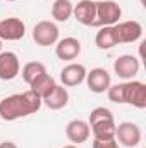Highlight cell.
<instances>
[{
    "instance_id": "1",
    "label": "cell",
    "mask_w": 146,
    "mask_h": 148,
    "mask_svg": "<svg viewBox=\"0 0 146 148\" xmlns=\"http://www.w3.org/2000/svg\"><path fill=\"white\" fill-rule=\"evenodd\" d=\"M41 98L33 91H23L16 95H9L0 100V119L12 122L23 117H28L41 109Z\"/></svg>"
},
{
    "instance_id": "2",
    "label": "cell",
    "mask_w": 146,
    "mask_h": 148,
    "mask_svg": "<svg viewBox=\"0 0 146 148\" xmlns=\"http://www.w3.org/2000/svg\"><path fill=\"white\" fill-rule=\"evenodd\" d=\"M122 17V9L117 2L113 0H102L96 2V21L95 26L103 28V26H115L120 23L119 19Z\"/></svg>"
},
{
    "instance_id": "3",
    "label": "cell",
    "mask_w": 146,
    "mask_h": 148,
    "mask_svg": "<svg viewBox=\"0 0 146 148\" xmlns=\"http://www.w3.org/2000/svg\"><path fill=\"white\" fill-rule=\"evenodd\" d=\"M60 31L53 21H40L33 28V41L40 47H52L59 41Z\"/></svg>"
},
{
    "instance_id": "4",
    "label": "cell",
    "mask_w": 146,
    "mask_h": 148,
    "mask_svg": "<svg viewBox=\"0 0 146 148\" xmlns=\"http://www.w3.org/2000/svg\"><path fill=\"white\" fill-rule=\"evenodd\" d=\"M124 103L136 109H146V84L143 81L131 79L124 83Z\"/></svg>"
},
{
    "instance_id": "5",
    "label": "cell",
    "mask_w": 146,
    "mask_h": 148,
    "mask_svg": "<svg viewBox=\"0 0 146 148\" xmlns=\"http://www.w3.org/2000/svg\"><path fill=\"white\" fill-rule=\"evenodd\" d=\"M141 127L136 122H120L115 127V140L119 145L134 148L141 143Z\"/></svg>"
},
{
    "instance_id": "6",
    "label": "cell",
    "mask_w": 146,
    "mask_h": 148,
    "mask_svg": "<svg viewBox=\"0 0 146 148\" xmlns=\"http://www.w3.org/2000/svg\"><path fill=\"white\" fill-rule=\"evenodd\" d=\"M113 73L124 81L134 79V76L139 73V59L129 53L117 57L113 62Z\"/></svg>"
},
{
    "instance_id": "7",
    "label": "cell",
    "mask_w": 146,
    "mask_h": 148,
    "mask_svg": "<svg viewBox=\"0 0 146 148\" xmlns=\"http://www.w3.org/2000/svg\"><path fill=\"white\" fill-rule=\"evenodd\" d=\"M84 81H86L89 91L91 93H96V95L105 93L110 88V84H112L110 73L107 69H103V67H95L89 73H86V79Z\"/></svg>"
},
{
    "instance_id": "8",
    "label": "cell",
    "mask_w": 146,
    "mask_h": 148,
    "mask_svg": "<svg viewBox=\"0 0 146 148\" xmlns=\"http://www.w3.org/2000/svg\"><path fill=\"white\" fill-rule=\"evenodd\" d=\"M26 35V24L19 17H7L0 21V40L17 41Z\"/></svg>"
},
{
    "instance_id": "9",
    "label": "cell",
    "mask_w": 146,
    "mask_h": 148,
    "mask_svg": "<svg viewBox=\"0 0 146 148\" xmlns=\"http://www.w3.org/2000/svg\"><path fill=\"white\" fill-rule=\"evenodd\" d=\"M119 43H134L143 36V26L138 21H124L113 26Z\"/></svg>"
},
{
    "instance_id": "10",
    "label": "cell",
    "mask_w": 146,
    "mask_h": 148,
    "mask_svg": "<svg viewBox=\"0 0 146 148\" xmlns=\"http://www.w3.org/2000/svg\"><path fill=\"white\" fill-rule=\"evenodd\" d=\"M65 136L67 140L74 143V145H81V143H86L91 136V129H89V124L88 121H83V119H72L67 126H65Z\"/></svg>"
},
{
    "instance_id": "11",
    "label": "cell",
    "mask_w": 146,
    "mask_h": 148,
    "mask_svg": "<svg viewBox=\"0 0 146 148\" xmlns=\"http://www.w3.org/2000/svg\"><path fill=\"white\" fill-rule=\"evenodd\" d=\"M21 73L19 57L14 52H0V79L10 81Z\"/></svg>"
},
{
    "instance_id": "12",
    "label": "cell",
    "mask_w": 146,
    "mask_h": 148,
    "mask_svg": "<svg viewBox=\"0 0 146 148\" xmlns=\"http://www.w3.org/2000/svg\"><path fill=\"white\" fill-rule=\"evenodd\" d=\"M81 53V41L74 36H65L55 43V55L60 60H74Z\"/></svg>"
},
{
    "instance_id": "13",
    "label": "cell",
    "mask_w": 146,
    "mask_h": 148,
    "mask_svg": "<svg viewBox=\"0 0 146 148\" xmlns=\"http://www.w3.org/2000/svg\"><path fill=\"white\" fill-rule=\"evenodd\" d=\"M86 67L83 64H76V62H71L67 64L62 71H60V81H62V86L65 88H72V86H77L81 84L84 79H86Z\"/></svg>"
},
{
    "instance_id": "14",
    "label": "cell",
    "mask_w": 146,
    "mask_h": 148,
    "mask_svg": "<svg viewBox=\"0 0 146 148\" xmlns=\"http://www.w3.org/2000/svg\"><path fill=\"white\" fill-rule=\"evenodd\" d=\"M72 16L76 17L77 23L84 26H95L96 21V2L93 0H81L77 5H74Z\"/></svg>"
},
{
    "instance_id": "15",
    "label": "cell",
    "mask_w": 146,
    "mask_h": 148,
    "mask_svg": "<svg viewBox=\"0 0 146 148\" xmlns=\"http://www.w3.org/2000/svg\"><path fill=\"white\" fill-rule=\"evenodd\" d=\"M41 102H43L50 110H60V109H64V107L69 103V91H67L65 86L55 84V88L52 90V93H50L48 97H45Z\"/></svg>"
},
{
    "instance_id": "16",
    "label": "cell",
    "mask_w": 146,
    "mask_h": 148,
    "mask_svg": "<svg viewBox=\"0 0 146 148\" xmlns=\"http://www.w3.org/2000/svg\"><path fill=\"white\" fill-rule=\"evenodd\" d=\"M115 121L113 117L112 119H103V121H98V122H93L89 124V129L95 136V140H100V141H105V140H115Z\"/></svg>"
},
{
    "instance_id": "17",
    "label": "cell",
    "mask_w": 146,
    "mask_h": 148,
    "mask_svg": "<svg viewBox=\"0 0 146 148\" xmlns=\"http://www.w3.org/2000/svg\"><path fill=\"white\" fill-rule=\"evenodd\" d=\"M55 84H57L55 79L48 73H45V74H41V76H38L36 79L29 84V91H33L36 97H40L43 100L45 97H48L52 93V90L55 88Z\"/></svg>"
},
{
    "instance_id": "18",
    "label": "cell",
    "mask_w": 146,
    "mask_h": 148,
    "mask_svg": "<svg viewBox=\"0 0 146 148\" xmlns=\"http://www.w3.org/2000/svg\"><path fill=\"white\" fill-rule=\"evenodd\" d=\"M95 43L100 50H110L113 47L119 45L117 41V35H115V29L113 26H103L98 29L96 36H95Z\"/></svg>"
},
{
    "instance_id": "19",
    "label": "cell",
    "mask_w": 146,
    "mask_h": 148,
    "mask_svg": "<svg viewBox=\"0 0 146 148\" xmlns=\"http://www.w3.org/2000/svg\"><path fill=\"white\" fill-rule=\"evenodd\" d=\"M74 5L71 0H55L52 5V17L57 23H65L71 19Z\"/></svg>"
},
{
    "instance_id": "20",
    "label": "cell",
    "mask_w": 146,
    "mask_h": 148,
    "mask_svg": "<svg viewBox=\"0 0 146 148\" xmlns=\"http://www.w3.org/2000/svg\"><path fill=\"white\" fill-rule=\"evenodd\" d=\"M45 73H46L45 64L43 62H38V60H33V62H28L23 67V79H24V83L31 84L38 76H41V74H45Z\"/></svg>"
},
{
    "instance_id": "21",
    "label": "cell",
    "mask_w": 146,
    "mask_h": 148,
    "mask_svg": "<svg viewBox=\"0 0 146 148\" xmlns=\"http://www.w3.org/2000/svg\"><path fill=\"white\" fill-rule=\"evenodd\" d=\"M108 100L113 103H124V83H117V84H110V88L107 90Z\"/></svg>"
},
{
    "instance_id": "22",
    "label": "cell",
    "mask_w": 146,
    "mask_h": 148,
    "mask_svg": "<svg viewBox=\"0 0 146 148\" xmlns=\"http://www.w3.org/2000/svg\"><path fill=\"white\" fill-rule=\"evenodd\" d=\"M113 114L110 109L107 107H96L89 112V117H88V124H93V122H98V121H103V119H112Z\"/></svg>"
},
{
    "instance_id": "23",
    "label": "cell",
    "mask_w": 146,
    "mask_h": 148,
    "mask_svg": "<svg viewBox=\"0 0 146 148\" xmlns=\"http://www.w3.org/2000/svg\"><path fill=\"white\" fill-rule=\"evenodd\" d=\"M93 148H120V145L117 143V140H93Z\"/></svg>"
},
{
    "instance_id": "24",
    "label": "cell",
    "mask_w": 146,
    "mask_h": 148,
    "mask_svg": "<svg viewBox=\"0 0 146 148\" xmlns=\"http://www.w3.org/2000/svg\"><path fill=\"white\" fill-rule=\"evenodd\" d=\"M0 148H17V145L14 141H2L0 143Z\"/></svg>"
},
{
    "instance_id": "25",
    "label": "cell",
    "mask_w": 146,
    "mask_h": 148,
    "mask_svg": "<svg viewBox=\"0 0 146 148\" xmlns=\"http://www.w3.org/2000/svg\"><path fill=\"white\" fill-rule=\"evenodd\" d=\"M62 148H77V145H65V147H62Z\"/></svg>"
},
{
    "instance_id": "26",
    "label": "cell",
    "mask_w": 146,
    "mask_h": 148,
    "mask_svg": "<svg viewBox=\"0 0 146 148\" xmlns=\"http://www.w3.org/2000/svg\"><path fill=\"white\" fill-rule=\"evenodd\" d=\"M2 48H3V47H2V40H0V52H2Z\"/></svg>"
},
{
    "instance_id": "27",
    "label": "cell",
    "mask_w": 146,
    "mask_h": 148,
    "mask_svg": "<svg viewBox=\"0 0 146 148\" xmlns=\"http://www.w3.org/2000/svg\"><path fill=\"white\" fill-rule=\"evenodd\" d=\"M7 2H17V0H7Z\"/></svg>"
}]
</instances>
